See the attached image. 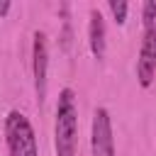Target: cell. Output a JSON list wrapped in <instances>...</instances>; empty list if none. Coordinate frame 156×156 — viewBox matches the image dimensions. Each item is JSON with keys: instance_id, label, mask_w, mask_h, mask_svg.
Returning a JSON list of instances; mask_svg holds the SVG:
<instances>
[{"instance_id": "cell-1", "label": "cell", "mask_w": 156, "mask_h": 156, "mask_svg": "<svg viewBox=\"0 0 156 156\" xmlns=\"http://www.w3.org/2000/svg\"><path fill=\"white\" fill-rule=\"evenodd\" d=\"M78 146V107L71 88L58 93L56 102V127H54V149L56 156H76Z\"/></svg>"}, {"instance_id": "cell-2", "label": "cell", "mask_w": 156, "mask_h": 156, "mask_svg": "<svg viewBox=\"0 0 156 156\" xmlns=\"http://www.w3.org/2000/svg\"><path fill=\"white\" fill-rule=\"evenodd\" d=\"M5 141L10 156H39L34 127L20 110H10L5 117Z\"/></svg>"}, {"instance_id": "cell-3", "label": "cell", "mask_w": 156, "mask_h": 156, "mask_svg": "<svg viewBox=\"0 0 156 156\" xmlns=\"http://www.w3.org/2000/svg\"><path fill=\"white\" fill-rule=\"evenodd\" d=\"M32 71H34V90H37V100L44 102L46 98V73H49V46H46V34L44 32H34V41H32Z\"/></svg>"}, {"instance_id": "cell-4", "label": "cell", "mask_w": 156, "mask_h": 156, "mask_svg": "<svg viewBox=\"0 0 156 156\" xmlns=\"http://www.w3.org/2000/svg\"><path fill=\"white\" fill-rule=\"evenodd\" d=\"M156 76V27L144 29V39L139 46V58H136V78L141 88H149Z\"/></svg>"}, {"instance_id": "cell-5", "label": "cell", "mask_w": 156, "mask_h": 156, "mask_svg": "<svg viewBox=\"0 0 156 156\" xmlns=\"http://www.w3.org/2000/svg\"><path fill=\"white\" fill-rule=\"evenodd\" d=\"M93 156H115V139H112V122L107 107H98L93 115Z\"/></svg>"}, {"instance_id": "cell-6", "label": "cell", "mask_w": 156, "mask_h": 156, "mask_svg": "<svg viewBox=\"0 0 156 156\" xmlns=\"http://www.w3.org/2000/svg\"><path fill=\"white\" fill-rule=\"evenodd\" d=\"M88 41H90V51L95 58H105V20L100 15V10H90V22H88Z\"/></svg>"}, {"instance_id": "cell-7", "label": "cell", "mask_w": 156, "mask_h": 156, "mask_svg": "<svg viewBox=\"0 0 156 156\" xmlns=\"http://www.w3.org/2000/svg\"><path fill=\"white\" fill-rule=\"evenodd\" d=\"M141 20H144V29L146 27H156V2L146 0L141 5Z\"/></svg>"}, {"instance_id": "cell-8", "label": "cell", "mask_w": 156, "mask_h": 156, "mask_svg": "<svg viewBox=\"0 0 156 156\" xmlns=\"http://www.w3.org/2000/svg\"><path fill=\"white\" fill-rule=\"evenodd\" d=\"M110 10H112V15H115V22H117V24H124L129 5H127L124 0H110Z\"/></svg>"}, {"instance_id": "cell-9", "label": "cell", "mask_w": 156, "mask_h": 156, "mask_svg": "<svg viewBox=\"0 0 156 156\" xmlns=\"http://www.w3.org/2000/svg\"><path fill=\"white\" fill-rule=\"evenodd\" d=\"M10 12V0H0V17H5Z\"/></svg>"}]
</instances>
